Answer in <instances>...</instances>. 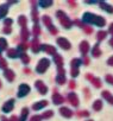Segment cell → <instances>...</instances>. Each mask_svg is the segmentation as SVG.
<instances>
[{
  "label": "cell",
  "instance_id": "1",
  "mask_svg": "<svg viewBox=\"0 0 113 121\" xmlns=\"http://www.w3.org/2000/svg\"><path fill=\"white\" fill-rule=\"evenodd\" d=\"M49 65V62L46 59H42L41 62H39V64H38V67H37V71L38 73H43L45 69H46V67Z\"/></svg>",
  "mask_w": 113,
  "mask_h": 121
},
{
  "label": "cell",
  "instance_id": "2",
  "mask_svg": "<svg viewBox=\"0 0 113 121\" xmlns=\"http://www.w3.org/2000/svg\"><path fill=\"white\" fill-rule=\"evenodd\" d=\"M30 91V88L26 86V84H22L20 87H19V91H18V96L19 97H23L25 94H27Z\"/></svg>",
  "mask_w": 113,
  "mask_h": 121
},
{
  "label": "cell",
  "instance_id": "3",
  "mask_svg": "<svg viewBox=\"0 0 113 121\" xmlns=\"http://www.w3.org/2000/svg\"><path fill=\"white\" fill-rule=\"evenodd\" d=\"M13 104H14V100H10L9 102H6V103H5V106H4L3 110H4L5 113L11 112V110L13 109Z\"/></svg>",
  "mask_w": 113,
  "mask_h": 121
},
{
  "label": "cell",
  "instance_id": "4",
  "mask_svg": "<svg viewBox=\"0 0 113 121\" xmlns=\"http://www.w3.org/2000/svg\"><path fill=\"white\" fill-rule=\"evenodd\" d=\"M4 75H5V77H6L9 81H13V78H14V73H13L12 70H10V69L5 70Z\"/></svg>",
  "mask_w": 113,
  "mask_h": 121
},
{
  "label": "cell",
  "instance_id": "5",
  "mask_svg": "<svg viewBox=\"0 0 113 121\" xmlns=\"http://www.w3.org/2000/svg\"><path fill=\"white\" fill-rule=\"evenodd\" d=\"M7 56H9L10 58H16V57L18 56V52H17L16 49H10V50L7 51Z\"/></svg>",
  "mask_w": 113,
  "mask_h": 121
},
{
  "label": "cell",
  "instance_id": "6",
  "mask_svg": "<svg viewBox=\"0 0 113 121\" xmlns=\"http://www.w3.org/2000/svg\"><path fill=\"white\" fill-rule=\"evenodd\" d=\"M7 10H9V6L7 5H1V6H0V18L4 17L7 13Z\"/></svg>",
  "mask_w": 113,
  "mask_h": 121
},
{
  "label": "cell",
  "instance_id": "7",
  "mask_svg": "<svg viewBox=\"0 0 113 121\" xmlns=\"http://www.w3.org/2000/svg\"><path fill=\"white\" fill-rule=\"evenodd\" d=\"M36 86H37V88L41 90V93H42V94L46 93V88H44V86L42 84V82H36Z\"/></svg>",
  "mask_w": 113,
  "mask_h": 121
},
{
  "label": "cell",
  "instance_id": "8",
  "mask_svg": "<svg viewBox=\"0 0 113 121\" xmlns=\"http://www.w3.org/2000/svg\"><path fill=\"white\" fill-rule=\"evenodd\" d=\"M7 48V42L4 38H0V50H5Z\"/></svg>",
  "mask_w": 113,
  "mask_h": 121
},
{
  "label": "cell",
  "instance_id": "9",
  "mask_svg": "<svg viewBox=\"0 0 113 121\" xmlns=\"http://www.w3.org/2000/svg\"><path fill=\"white\" fill-rule=\"evenodd\" d=\"M27 113H29V110H27L26 108H24V109H23V113H22V117H20V121H25V119L27 117Z\"/></svg>",
  "mask_w": 113,
  "mask_h": 121
},
{
  "label": "cell",
  "instance_id": "10",
  "mask_svg": "<svg viewBox=\"0 0 113 121\" xmlns=\"http://www.w3.org/2000/svg\"><path fill=\"white\" fill-rule=\"evenodd\" d=\"M22 38H23L24 40H26V39L29 38V32H27L26 29H23V31H22Z\"/></svg>",
  "mask_w": 113,
  "mask_h": 121
},
{
  "label": "cell",
  "instance_id": "11",
  "mask_svg": "<svg viewBox=\"0 0 113 121\" xmlns=\"http://www.w3.org/2000/svg\"><path fill=\"white\" fill-rule=\"evenodd\" d=\"M44 104H46V101H42V102H38V103H36L35 106H33V108L35 109H41Z\"/></svg>",
  "mask_w": 113,
  "mask_h": 121
},
{
  "label": "cell",
  "instance_id": "12",
  "mask_svg": "<svg viewBox=\"0 0 113 121\" xmlns=\"http://www.w3.org/2000/svg\"><path fill=\"white\" fill-rule=\"evenodd\" d=\"M19 24H20L22 26H25V25H26V18H25L24 16H20V17H19Z\"/></svg>",
  "mask_w": 113,
  "mask_h": 121
},
{
  "label": "cell",
  "instance_id": "13",
  "mask_svg": "<svg viewBox=\"0 0 113 121\" xmlns=\"http://www.w3.org/2000/svg\"><path fill=\"white\" fill-rule=\"evenodd\" d=\"M59 43H60L62 46H66L67 49L69 48V43H68V42H66V40H63L62 38H60V39H59Z\"/></svg>",
  "mask_w": 113,
  "mask_h": 121
},
{
  "label": "cell",
  "instance_id": "14",
  "mask_svg": "<svg viewBox=\"0 0 113 121\" xmlns=\"http://www.w3.org/2000/svg\"><path fill=\"white\" fill-rule=\"evenodd\" d=\"M0 67L1 68H7V63L5 62V59L0 57Z\"/></svg>",
  "mask_w": 113,
  "mask_h": 121
},
{
  "label": "cell",
  "instance_id": "15",
  "mask_svg": "<svg viewBox=\"0 0 113 121\" xmlns=\"http://www.w3.org/2000/svg\"><path fill=\"white\" fill-rule=\"evenodd\" d=\"M54 101H55L56 103H60V102L62 101V97H60V95H55V96H54Z\"/></svg>",
  "mask_w": 113,
  "mask_h": 121
},
{
  "label": "cell",
  "instance_id": "16",
  "mask_svg": "<svg viewBox=\"0 0 113 121\" xmlns=\"http://www.w3.org/2000/svg\"><path fill=\"white\" fill-rule=\"evenodd\" d=\"M61 112H62L63 114H66V116H70V114H72V113H70L68 109H66V108H62V109H61Z\"/></svg>",
  "mask_w": 113,
  "mask_h": 121
},
{
  "label": "cell",
  "instance_id": "17",
  "mask_svg": "<svg viewBox=\"0 0 113 121\" xmlns=\"http://www.w3.org/2000/svg\"><path fill=\"white\" fill-rule=\"evenodd\" d=\"M44 48V50H46L48 52H50V53H52L54 52V49L51 48V46H43Z\"/></svg>",
  "mask_w": 113,
  "mask_h": 121
},
{
  "label": "cell",
  "instance_id": "18",
  "mask_svg": "<svg viewBox=\"0 0 113 121\" xmlns=\"http://www.w3.org/2000/svg\"><path fill=\"white\" fill-rule=\"evenodd\" d=\"M22 58H23V62H24V63H27V62H29V57H27L26 55H22Z\"/></svg>",
  "mask_w": 113,
  "mask_h": 121
},
{
  "label": "cell",
  "instance_id": "19",
  "mask_svg": "<svg viewBox=\"0 0 113 121\" xmlns=\"http://www.w3.org/2000/svg\"><path fill=\"white\" fill-rule=\"evenodd\" d=\"M12 24V20L11 19H6L5 20V25H11Z\"/></svg>",
  "mask_w": 113,
  "mask_h": 121
},
{
  "label": "cell",
  "instance_id": "20",
  "mask_svg": "<svg viewBox=\"0 0 113 121\" xmlns=\"http://www.w3.org/2000/svg\"><path fill=\"white\" fill-rule=\"evenodd\" d=\"M4 32H5V33H10V32H11V29H10V27H5V29H4Z\"/></svg>",
  "mask_w": 113,
  "mask_h": 121
},
{
  "label": "cell",
  "instance_id": "21",
  "mask_svg": "<svg viewBox=\"0 0 113 121\" xmlns=\"http://www.w3.org/2000/svg\"><path fill=\"white\" fill-rule=\"evenodd\" d=\"M51 3H41V5L42 6H48V5H50Z\"/></svg>",
  "mask_w": 113,
  "mask_h": 121
},
{
  "label": "cell",
  "instance_id": "22",
  "mask_svg": "<svg viewBox=\"0 0 113 121\" xmlns=\"http://www.w3.org/2000/svg\"><path fill=\"white\" fill-rule=\"evenodd\" d=\"M32 121H39V117H33Z\"/></svg>",
  "mask_w": 113,
  "mask_h": 121
},
{
  "label": "cell",
  "instance_id": "23",
  "mask_svg": "<svg viewBox=\"0 0 113 121\" xmlns=\"http://www.w3.org/2000/svg\"><path fill=\"white\" fill-rule=\"evenodd\" d=\"M3 121H10V120H6L5 117H3Z\"/></svg>",
  "mask_w": 113,
  "mask_h": 121
},
{
  "label": "cell",
  "instance_id": "24",
  "mask_svg": "<svg viewBox=\"0 0 113 121\" xmlns=\"http://www.w3.org/2000/svg\"><path fill=\"white\" fill-rule=\"evenodd\" d=\"M0 86H1V82H0Z\"/></svg>",
  "mask_w": 113,
  "mask_h": 121
}]
</instances>
